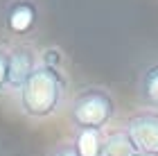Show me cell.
I'll return each instance as SVG.
<instances>
[{"label": "cell", "instance_id": "cell-1", "mask_svg": "<svg viewBox=\"0 0 158 156\" xmlns=\"http://www.w3.org/2000/svg\"><path fill=\"white\" fill-rule=\"evenodd\" d=\"M68 82L63 70H52L39 66L25 86L18 91V106L23 116L32 120H45L63 106Z\"/></svg>", "mask_w": 158, "mask_h": 156}, {"label": "cell", "instance_id": "cell-2", "mask_svg": "<svg viewBox=\"0 0 158 156\" xmlns=\"http://www.w3.org/2000/svg\"><path fill=\"white\" fill-rule=\"evenodd\" d=\"M115 116V100L102 86H84L70 100V124L75 131H104Z\"/></svg>", "mask_w": 158, "mask_h": 156}, {"label": "cell", "instance_id": "cell-3", "mask_svg": "<svg viewBox=\"0 0 158 156\" xmlns=\"http://www.w3.org/2000/svg\"><path fill=\"white\" fill-rule=\"evenodd\" d=\"M127 131L138 154L158 156V111L154 109L135 111L127 122Z\"/></svg>", "mask_w": 158, "mask_h": 156}, {"label": "cell", "instance_id": "cell-4", "mask_svg": "<svg viewBox=\"0 0 158 156\" xmlns=\"http://www.w3.org/2000/svg\"><path fill=\"white\" fill-rule=\"evenodd\" d=\"M39 5L34 0H9L2 9V25L14 36H27L39 25Z\"/></svg>", "mask_w": 158, "mask_h": 156}, {"label": "cell", "instance_id": "cell-5", "mask_svg": "<svg viewBox=\"0 0 158 156\" xmlns=\"http://www.w3.org/2000/svg\"><path fill=\"white\" fill-rule=\"evenodd\" d=\"M9 50V91L18 93L39 68V50L30 43H16Z\"/></svg>", "mask_w": 158, "mask_h": 156}, {"label": "cell", "instance_id": "cell-6", "mask_svg": "<svg viewBox=\"0 0 158 156\" xmlns=\"http://www.w3.org/2000/svg\"><path fill=\"white\" fill-rule=\"evenodd\" d=\"M138 100L145 109L158 111V61L142 68L138 77Z\"/></svg>", "mask_w": 158, "mask_h": 156}, {"label": "cell", "instance_id": "cell-7", "mask_svg": "<svg viewBox=\"0 0 158 156\" xmlns=\"http://www.w3.org/2000/svg\"><path fill=\"white\" fill-rule=\"evenodd\" d=\"M135 150L131 136L127 129L115 127V129L104 131V143H102V156H135Z\"/></svg>", "mask_w": 158, "mask_h": 156}, {"label": "cell", "instance_id": "cell-8", "mask_svg": "<svg viewBox=\"0 0 158 156\" xmlns=\"http://www.w3.org/2000/svg\"><path fill=\"white\" fill-rule=\"evenodd\" d=\"M104 131H77L75 136V150L79 156H102Z\"/></svg>", "mask_w": 158, "mask_h": 156}, {"label": "cell", "instance_id": "cell-9", "mask_svg": "<svg viewBox=\"0 0 158 156\" xmlns=\"http://www.w3.org/2000/svg\"><path fill=\"white\" fill-rule=\"evenodd\" d=\"M63 61H66V57L54 45L43 48L39 52V66H45V68H52V70H63Z\"/></svg>", "mask_w": 158, "mask_h": 156}, {"label": "cell", "instance_id": "cell-10", "mask_svg": "<svg viewBox=\"0 0 158 156\" xmlns=\"http://www.w3.org/2000/svg\"><path fill=\"white\" fill-rule=\"evenodd\" d=\"M9 91V50L0 45V95Z\"/></svg>", "mask_w": 158, "mask_h": 156}, {"label": "cell", "instance_id": "cell-11", "mask_svg": "<svg viewBox=\"0 0 158 156\" xmlns=\"http://www.w3.org/2000/svg\"><path fill=\"white\" fill-rule=\"evenodd\" d=\"M48 156H79V154H77L73 143H59L56 147H52L48 152Z\"/></svg>", "mask_w": 158, "mask_h": 156}, {"label": "cell", "instance_id": "cell-12", "mask_svg": "<svg viewBox=\"0 0 158 156\" xmlns=\"http://www.w3.org/2000/svg\"><path fill=\"white\" fill-rule=\"evenodd\" d=\"M135 156H147V154H135Z\"/></svg>", "mask_w": 158, "mask_h": 156}]
</instances>
